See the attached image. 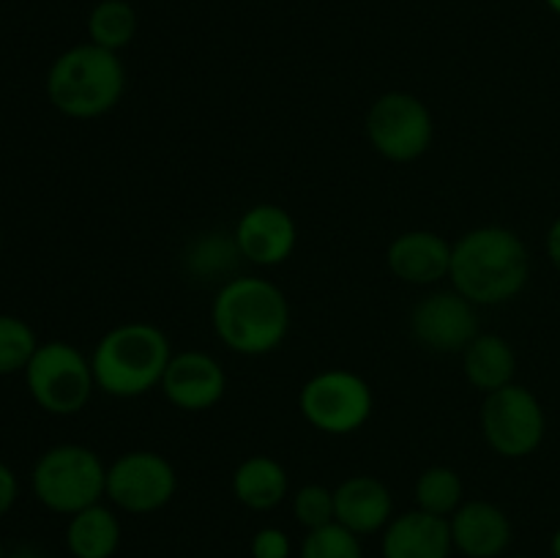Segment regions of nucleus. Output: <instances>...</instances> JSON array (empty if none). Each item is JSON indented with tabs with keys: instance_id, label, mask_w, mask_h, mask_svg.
<instances>
[{
	"instance_id": "1",
	"label": "nucleus",
	"mask_w": 560,
	"mask_h": 558,
	"mask_svg": "<svg viewBox=\"0 0 560 558\" xmlns=\"http://www.w3.org/2000/svg\"><path fill=\"white\" fill-rule=\"evenodd\" d=\"M530 279L525 241L503 224H481L452 244L448 282L476 306H501L517 299Z\"/></svg>"
},
{
	"instance_id": "2",
	"label": "nucleus",
	"mask_w": 560,
	"mask_h": 558,
	"mask_svg": "<svg viewBox=\"0 0 560 558\" xmlns=\"http://www.w3.org/2000/svg\"><path fill=\"white\" fill-rule=\"evenodd\" d=\"M211 323L219 342L233 353H273L290 332L288 295L271 279L230 277L213 295Z\"/></svg>"
},
{
	"instance_id": "3",
	"label": "nucleus",
	"mask_w": 560,
	"mask_h": 558,
	"mask_svg": "<svg viewBox=\"0 0 560 558\" xmlns=\"http://www.w3.org/2000/svg\"><path fill=\"white\" fill-rule=\"evenodd\" d=\"M47 98L71 120H93L113 113L126 91V66L120 53L98 44H74L52 60L47 71Z\"/></svg>"
},
{
	"instance_id": "4",
	"label": "nucleus",
	"mask_w": 560,
	"mask_h": 558,
	"mask_svg": "<svg viewBox=\"0 0 560 558\" xmlns=\"http://www.w3.org/2000/svg\"><path fill=\"white\" fill-rule=\"evenodd\" d=\"M173 359L167 334L145 321L118 323L102 334L91 353L98 392L115 399H135L159 388Z\"/></svg>"
},
{
	"instance_id": "5",
	"label": "nucleus",
	"mask_w": 560,
	"mask_h": 558,
	"mask_svg": "<svg viewBox=\"0 0 560 558\" xmlns=\"http://www.w3.org/2000/svg\"><path fill=\"white\" fill-rule=\"evenodd\" d=\"M31 490L44 509L71 518L107 498V465L91 446L55 443L33 463Z\"/></svg>"
},
{
	"instance_id": "6",
	"label": "nucleus",
	"mask_w": 560,
	"mask_h": 558,
	"mask_svg": "<svg viewBox=\"0 0 560 558\" xmlns=\"http://www.w3.org/2000/svg\"><path fill=\"white\" fill-rule=\"evenodd\" d=\"M25 386L33 403L52 416H74L91 403L96 388L91 356L66 339H49L38 345L31 364L25 367Z\"/></svg>"
},
{
	"instance_id": "7",
	"label": "nucleus",
	"mask_w": 560,
	"mask_h": 558,
	"mask_svg": "<svg viewBox=\"0 0 560 558\" xmlns=\"http://www.w3.org/2000/svg\"><path fill=\"white\" fill-rule=\"evenodd\" d=\"M299 410L310 427L326 435H350L370 421L375 410L372 386L353 370L331 367L301 386Z\"/></svg>"
},
{
	"instance_id": "8",
	"label": "nucleus",
	"mask_w": 560,
	"mask_h": 558,
	"mask_svg": "<svg viewBox=\"0 0 560 558\" xmlns=\"http://www.w3.org/2000/svg\"><path fill=\"white\" fill-rule=\"evenodd\" d=\"M364 131L383 159L397 164L416 162L435 140V118L424 98L408 91L381 93L366 109Z\"/></svg>"
},
{
	"instance_id": "9",
	"label": "nucleus",
	"mask_w": 560,
	"mask_h": 558,
	"mask_svg": "<svg viewBox=\"0 0 560 558\" xmlns=\"http://www.w3.org/2000/svg\"><path fill=\"white\" fill-rule=\"evenodd\" d=\"M479 421L487 446L503 460L530 457L547 435V416L539 397L520 383L485 394Z\"/></svg>"
},
{
	"instance_id": "10",
	"label": "nucleus",
	"mask_w": 560,
	"mask_h": 558,
	"mask_svg": "<svg viewBox=\"0 0 560 558\" xmlns=\"http://www.w3.org/2000/svg\"><path fill=\"white\" fill-rule=\"evenodd\" d=\"M178 492V470L164 454L131 449L107 465V501L126 514H153Z\"/></svg>"
},
{
	"instance_id": "11",
	"label": "nucleus",
	"mask_w": 560,
	"mask_h": 558,
	"mask_svg": "<svg viewBox=\"0 0 560 558\" xmlns=\"http://www.w3.org/2000/svg\"><path fill=\"white\" fill-rule=\"evenodd\" d=\"M479 306L457 290H432L410 312V332L430 353H463L479 337Z\"/></svg>"
},
{
	"instance_id": "12",
	"label": "nucleus",
	"mask_w": 560,
	"mask_h": 558,
	"mask_svg": "<svg viewBox=\"0 0 560 558\" xmlns=\"http://www.w3.org/2000/svg\"><path fill=\"white\" fill-rule=\"evenodd\" d=\"M159 392L173 408L202 414L222 403L228 392V375L224 367L206 350H180L170 359Z\"/></svg>"
},
{
	"instance_id": "13",
	"label": "nucleus",
	"mask_w": 560,
	"mask_h": 558,
	"mask_svg": "<svg viewBox=\"0 0 560 558\" xmlns=\"http://www.w3.org/2000/svg\"><path fill=\"white\" fill-rule=\"evenodd\" d=\"M241 257L252 266L273 268L290 260L299 244V228L288 208L277 202H257L246 208L233 230Z\"/></svg>"
},
{
	"instance_id": "14",
	"label": "nucleus",
	"mask_w": 560,
	"mask_h": 558,
	"mask_svg": "<svg viewBox=\"0 0 560 558\" xmlns=\"http://www.w3.org/2000/svg\"><path fill=\"white\" fill-rule=\"evenodd\" d=\"M386 266L399 282L413 288H432L452 271V241L432 230L399 233L386 249Z\"/></svg>"
},
{
	"instance_id": "15",
	"label": "nucleus",
	"mask_w": 560,
	"mask_h": 558,
	"mask_svg": "<svg viewBox=\"0 0 560 558\" xmlns=\"http://www.w3.org/2000/svg\"><path fill=\"white\" fill-rule=\"evenodd\" d=\"M454 550L465 558H501L512 545V520L498 503L476 498L448 518Z\"/></svg>"
},
{
	"instance_id": "16",
	"label": "nucleus",
	"mask_w": 560,
	"mask_h": 558,
	"mask_svg": "<svg viewBox=\"0 0 560 558\" xmlns=\"http://www.w3.org/2000/svg\"><path fill=\"white\" fill-rule=\"evenodd\" d=\"M337 523L359 536L383 534L394 518V496L377 476L355 474L334 487Z\"/></svg>"
},
{
	"instance_id": "17",
	"label": "nucleus",
	"mask_w": 560,
	"mask_h": 558,
	"mask_svg": "<svg viewBox=\"0 0 560 558\" xmlns=\"http://www.w3.org/2000/svg\"><path fill=\"white\" fill-rule=\"evenodd\" d=\"M454 553L448 518L410 509L394 514L381 534L383 558H448Z\"/></svg>"
},
{
	"instance_id": "18",
	"label": "nucleus",
	"mask_w": 560,
	"mask_h": 558,
	"mask_svg": "<svg viewBox=\"0 0 560 558\" xmlns=\"http://www.w3.org/2000/svg\"><path fill=\"white\" fill-rule=\"evenodd\" d=\"M288 468L271 454H252L233 470V496L252 512H271L288 498Z\"/></svg>"
},
{
	"instance_id": "19",
	"label": "nucleus",
	"mask_w": 560,
	"mask_h": 558,
	"mask_svg": "<svg viewBox=\"0 0 560 558\" xmlns=\"http://www.w3.org/2000/svg\"><path fill=\"white\" fill-rule=\"evenodd\" d=\"M120 520L107 503H93L71 514L63 539L71 558H113L120 547Z\"/></svg>"
},
{
	"instance_id": "20",
	"label": "nucleus",
	"mask_w": 560,
	"mask_h": 558,
	"mask_svg": "<svg viewBox=\"0 0 560 558\" xmlns=\"http://www.w3.org/2000/svg\"><path fill=\"white\" fill-rule=\"evenodd\" d=\"M463 372L476 392L492 394L514 383L517 353H514L512 342L501 334H479L463 350Z\"/></svg>"
},
{
	"instance_id": "21",
	"label": "nucleus",
	"mask_w": 560,
	"mask_h": 558,
	"mask_svg": "<svg viewBox=\"0 0 560 558\" xmlns=\"http://www.w3.org/2000/svg\"><path fill=\"white\" fill-rule=\"evenodd\" d=\"M137 27L140 16L129 0H98L88 14V42L120 53L135 42Z\"/></svg>"
},
{
	"instance_id": "22",
	"label": "nucleus",
	"mask_w": 560,
	"mask_h": 558,
	"mask_svg": "<svg viewBox=\"0 0 560 558\" xmlns=\"http://www.w3.org/2000/svg\"><path fill=\"white\" fill-rule=\"evenodd\" d=\"M416 509L438 514V518H452L465 501L463 476L448 465H430L419 474L413 485Z\"/></svg>"
},
{
	"instance_id": "23",
	"label": "nucleus",
	"mask_w": 560,
	"mask_h": 558,
	"mask_svg": "<svg viewBox=\"0 0 560 558\" xmlns=\"http://www.w3.org/2000/svg\"><path fill=\"white\" fill-rule=\"evenodd\" d=\"M238 260H244V257H241L238 246H235V239L224 233L202 235L186 252V266H189L191 274L202 279H222Z\"/></svg>"
},
{
	"instance_id": "24",
	"label": "nucleus",
	"mask_w": 560,
	"mask_h": 558,
	"mask_svg": "<svg viewBox=\"0 0 560 558\" xmlns=\"http://www.w3.org/2000/svg\"><path fill=\"white\" fill-rule=\"evenodd\" d=\"M38 337L31 323L0 312V377L20 375L38 350Z\"/></svg>"
},
{
	"instance_id": "25",
	"label": "nucleus",
	"mask_w": 560,
	"mask_h": 558,
	"mask_svg": "<svg viewBox=\"0 0 560 558\" xmlns=\"http://www.w3.org/2000/svg\"><path fill=\"white\" fill-rule=\"evenodd\" d=\"M299 558H364V550H361V536L334 520L323 528L306 531Z\"/></svg>"
},
{
	"instance_id": "26",
	"label": "nucleus",
	"mask_w": 560,
	"mask_h": 558,
	"mask_svg": "<svg viewBox=\"0 0 560 558\" xmlns=\"http://www.w3.org/2000/svg\"><path fill=\"white\" fill-rule=\"evenodd\" d=\"M290 509H293V520L304 531L323 528V525L337 520V512H334V490L326 485H317V481L299 487L293 492Z\"/></svg>"
},
{
	"instance_id": "27",
	"label": "nucleus",
	"mask_w": 560,
	"mask_h": 558,
	"mask_svg": "<svg viewBox=\"0 0 560 558\" xmlns=\"http://www.w3.org/2000/svg\"><path fill=\"white\" fill-rule=\"evenodd\" d=\"M252 558H290L293 556V542H290L288 531L277 528V525H266V528L255 531L249 542Z\"/></svg>"
},
{
	"instance_id": "28",
	"label": "nucleus",
	"mask_w": 560,
	"mask_h": 558,
	"mask_svg": "<svg viewBox=\"0 0 560 558\" xmlns=\"http://www.w3.org/2000/svg\"><path fill=\"white\" fill-rule=\"evenodd\" d=\"M16 498H20V479L11 470V465L0 460V520L14 509Z\"/></svg>"
},
{
	"instance_id": "29",
	"label": "nucleus",
	"mask_w": 560,
	"mask_h": 558,
	"mask_svg": "<svg viewBox=\"0 0 560 558\" xmlns=\"http://www.w3.org/2000/svg\"><path fill=\"white\" fill-rule=\"evenodd\" d=\"M545 246H547V257H550L552 268H556V271L560 274V213L556 219H552L550 230H547Z\"/></svg>"
},
{
	"instance_id": "30",
	"label": "nucleus",
	"mask_w": 560,
	"mask_h": 558,
	"mask_svg": "<svg viewBox=\"0 0 560 558\" xmlns=\"http://www.w3.org/2000/svg\"><path fill=\"white\" fill-rule=\"evenodd\" d=\"M5 558H47V556H44V550H38L36 545H20L14 547Z\"/></svg>"
},
{
	"instance_id": "31",
	"label": "nucleus",
	"mask_w": 560,
	"mask_h": 558,
	"mask_svg": "<svg viewBox=\"0 0 560 558\" xmlns=\"http://www.w3.org/2000/svg\"><path fill=\"white\" fill-rule=\"evenodd\" d=\"M550 556L560 558V525H558L556 534H552V539H550Z\"/></svg>"
},
{
	"instance_id": "32",
	"label": "nucleus",
	"mask_w": 560,
	"mask_h": 558,
	"mask_svg": "<svg viewBox=\"0 0 560 558\" xmlns=\"http://www.w3.org/2000/svg\"><path fill=\"white\" fill-rule=\"evenodd\" d=\"M545 3H547V9L552 11V14L560 16V0H545Z\"/></svg>"
},
{
	"instance_id": "33",
	"label": "nucleus",
	"mask_w": 560,
	"mask_h": 558,
	"mask_svg": "<svg viewBox=\"0 0 560 558\" xmlns=\"http://www.w3.org/2000/svg\"><path fill=\"white\" fill-rule=\"evenodd\" d=\"M9 556V553H5V547H3V542H0V558H5Z\"/></svg>"
},
{
	"instance_id": "34",
	"label": "nucleus",
	"mask_w": 560,
	"mask_h": 558,
	"mask_svg": "<svg viewBox=\"0 0 560 558\" xmlns=\"http://www.w3.org/2000/svg\"><path fill=\"white\" fill-rule=\"evenodd\" d=\"M0 249H3V228H0Z\"/></svg>"
},
{
	"instance_id": "35",
	"label": "nucleus",
	"mask_w": 560,
	"mask_h": 558,
	"mask_svg": "<svg viewBox=\"0 0 560 558\" xmlns=\"http://www.w3.org/2000/svg\"><path fill=\"white\" fill-rule=\"evenodd\" d=\"M512 558H530V556H512Z\"/></svg>"
}]
</instances>
